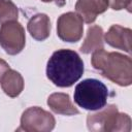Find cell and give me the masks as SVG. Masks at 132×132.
<instances>
[{"mask_svg":"<svg viewBox=\"0 0 132 132\" xmlns=\"http://www.w3.org/2000/svg\"><path fill=\"white\" fill-rule=\"evenodd\" d=\"M84 21L76 12H65L58 18L57 35L65 42H77L82 37Z\"/></svg>","mask_w":132,"mask_h":132,"instance_id":"7","label":"cell"},{"mask_svg":"<svg viewBox=\"0 0 132 132\" xmlns=\"http://www.w3.org/2000/svg\"><path fill=\"white\" fill-rule=\"evenodd\" d=\"M26 44L25 30L18 21H10L1 24L0 45L6 54L14 56L20 54Z\"/></svg>","mask_w":132,"mask_h":132,"instance_id":"6","label":"cell"},{"mask_svg":"<svg viewBox=\"0 0 132 132\" xmlns=\"http://www.w3.org/2000/svg\"><path fill=\"white\" fill-rule=\"evenodd\" d=\"M54 116L38 106L27 108L21 117V124L18 131L26 132H50L55 128Z\"/></svg>","mask_w":132,"mask_h":132,"instance_id":"5","label":"cell"},{"mask_svg":"<svg viewBox=\"0 0 132 132\" xmlns=\"http://www.w3.org/2000/svg\"><path fill=\"white\" fill-rule=\"evenodd\" d=\"M0 84L3 92L11 98L18 97L24 90V78L22 74L10 68L2 76Z\"/></svg>","mask_w":132,"mask_h":132,"instance_id":"12","label":"cell"},{"mask_svg":"<svg viewBox=\"0 0 132 132\" xmlns=\"http://www.w3.org/2000/svg\"><path fill=\"white\" fill-rule=\"evenodd\" d=\"M92 66L101 72L102 76L121 86L132 84V60L130 56L118 52L108 53L104 48L94 51L91 58Z\"/></svg>","mask_w":132,"mask_h":132,"instance_id":"2","label":"cell"},{"mask_svg":"<svg viewBox=\"0 0 132 132\" xmlns=\"http://www.w3.org/2000/svg\"><path fill=\"white\" fill-rule=\"evenodd\" d=\"M84 70V62L79 55L67 48L54 52L46 64L47 78L60 88L74 85L81 77Z\"/></svg>","mask_w":132,"mask_h":132,"instance_id":"1","label":"cell"},{"mask_svg":"<svg viewBox=\"0 0 132 132\" xmlns=\"http://www.w3.org/2000/svg\"><path fill=\"white\" fill-rule=\"evenodd\" d=\"M107 87L95 78H87L78 82L74 89V102L87 110H99L106 105Z\"/></svg>","mask_w":132,"mask_h":132,"instance_id":"4","label":"cell"},{"mask_svg":"<svg viewBox=\"0 0 132 132\" xmlns=\"http://www.w3.org/2000/svg\"><path fill=\"white\" fill-rule=\"evenodd\" d=\"M48 107L58 114L73 116L78 114V109L73 105L70 97L66 93H53L47 98Z\"/></svg>","mask_w":132,"mask_h":132,"instance_id":"11","label":"cell"},{"mask_svg":"<svg viewBox=\"0 0 132 132\" xmlns=\"http://www.w3.org/2000/svg\"><path fill=\"white\" fill-rule=\"evenodd\" d=\"M19 9L12 0H0V24L18 21Z\"/></svg>","mask_w":132,"mask_h":132,"instance_id":"14","label":"cell"},{"mask_svg":"<svg viewBox=\"0 0 132 132\" xmlns=\"http://www.w3.org/2000/svg\"><path fill=\"white\" fill-rule=\"evenodd\" d=\"M100 111L89 113L87 127L93 132H129L131 119L127 113L119 112L118 107L109 104L99 109Z\"/></svg>","mask_w":132,"mask_h":132,"instance_id":"3","label":"cell"},{"mask_svg":"<svg viewBox=\"0 0 132 132\" xmlns=\"http://www.w3.org/2000/svg\"><path fill=\"white\" fill-rule=\"evenodd\" d=\"M108 6V0H77L75 10L85 23L92 24L95 22L98 14L107 10Z\"/></svg>","mask_w":132,"mask_h":132,"instance_id":"8","label":"cell"},{"mask_svg":"<svg viewBox=\"0 0 132 132\" xmlns=\"http://www.w3.org/2000/svg\"><path fill=\"white\" fill-rule=\"evenodd\" d=\"M42 2H45V3H48V2H55V4L59 7H63L66 3V0H40Z\"/></svg>","mask_w":132,"mask_h":132,"instance_id":"17","label":"cell"},{"mask_svg":"<svg viewBox=\"0 0 132 132\" xmlns=\"http://www.w3.org/2000/svg\"><path fill=\"white\" fill-rule=\"evenodd\" d=\"M103 29L98 25H93L88 28L87 36L84 43L80 45V52L82 54H90L99 48H103Z\"/></svg>","mask_w":132,"mask_h":132,"instance_id":"13","label":"cell"},{"mask_svg":"<svg viewBox=\"0 0 132 132\" xmlns=\"http://www.w3.org/2000/svg\"><path fill=\"white\" fill-rule=\"evenodd\" d=\"M131 35L130 28L122 27L120 25H112L104 35V40L110 46L122 50L128 54L131 53Z\"/></svg>","mask_w":132,"mask_h":132,"instance_id":"9","label":"cell"},{"mask_svg":"<svg viewBox=\"0 0 132 132\" xmlns=\"http://www.w3.org/2000/svg\"><path fill=\"white\" fill-rule=\"evenodd\" d=\"M108 1H109V6L113 10L127 9L129 12L131 11L132 0H108Z\"/></svg>","mask_w":132,"mask_h":132,"instance_id":"15","label":"cell"},{"mask_svg":"<svg viewBox=\"0 0 132 132\" xmlns=\"http://www.w3.org/2000/svg\"><path fill=\"white\" fill-rule=\"evenodd\" d=\"M9 65L6 61H4L3 59H0V81L2 79V76L5 74V72L9 69Z\"/></svg>","mask_w":132,"mask_h":132,"instance_id":"16","label":"cell"},{"mask_svg":"<svg viewBox=\"0 0 132 132\" xmlns=\"http://www.w3.org/2000/svg\"><path fill=\"white\" fill-rule=\"evenodd\" d=\"M51 21L45 13H36L28 21L27 29L30 35L37 41H43L51 34Z\"/></svg>","mask_w":132,"mask_h":132,"instance_id":"10","label":"cell"}]
</instances>
